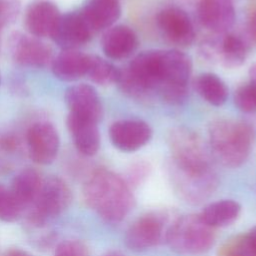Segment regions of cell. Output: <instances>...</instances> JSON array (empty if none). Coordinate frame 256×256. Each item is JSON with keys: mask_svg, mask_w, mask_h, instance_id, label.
Returning <instances> with one entry per match:
<instances>
[{"mask_svg": "<svg viewBox=\"0 0 256 256\" xmlns=\"http://www.w3.org/2000/svg\"><path fill=\"white\" fill-rule=\"evenodd\" d=\"M90 55L78 49L62 50L54 57L51 66L55 77L62 81H76L87 74Z\"/></svg>", "mask_w": 256, "mask_h": 256, "instance_id": "obj_20", "label": "cell"}, {"mask_svg": "<svg viewBox=\"0 0 256 256\" xmlns=\"http://www.w3.org/2000/svg\"><path fill=\"white\" fill-rule=\"evenodd\" d=\"M169 177L175 193L185 202L199 204L215 191L217 174L200 136L185 126L170 129Z\"/></svg>", "mask_w": 256, "mask_h": 256, "instance_id": "obj_1", "label": "cell"}, {"mask_svg": "<svg viewBox=\"0 0 256 256\" xmlns=\"http://www.w3.org/2000/svg\"><path fill=\"white\" fill-rule=\"evenodd\" d=\"M233 101L240 111L248 114L256 113V86L249 81L238 86Z\"/></svg>", "mask_w": 256, "mask_h": 256, "instance_id": "obj_26", "label": "cell"}, {"mask_svg": "<svg viewBox=\"0 0 256 256\" xmlns=\"http://www.w3.org/2000/svg\"><path fill=\"white\" fill-rule=\"evenodd\" d=\"M139 44L135 31L126 25L112 26L104 33L101 47L111 60H124L134 54Z\"/></svg>", "mask_w": 256, "mask_h": 256, "instance_id": "obj_17", "label": "cell"}, {"mask_svg": "<svg viewBox=\"0 0 256 256\" xmlns=\"http://www.w3.org/2000/svg\"><path fill=\"white\" fill-rule=\"evenodd\" d=\"M172 221L165 212L154 211L136 219L127 229L125 245L132 251L141 252L159 245L165 240Z\"/></svg>", "mask_w": 256, "mask_h": 256, "instance_id": "obj_8", "label": "cell"}, {"mask_svg": "<svg viewBox=\"0 0 256 256\" xmlns=\"http://www.w3.org/2000/svg\"><path fill=\"white\" fill-rule=\"evenodd\" d=\"M218 256H254L246 234H240L228 239L218 250Z\"/></svg>", "mask_w": 256, "mask_h": 256, "instance_id": "obj_27", "label": "cell"}, {"mask_svg": "<svg viewBox=\"0 0 256 256\" xmlns=\"http://www.w3.org/2000/svg\"><path fill=\"white\" fill-rule=\"evenodd\" d=\"M54 256H90L88 247L80 240L62 241L56 248Z\"/></svg>", "mask_w": 256, "mask_h": 256, "instance_id": "obj_28", "label": "cell"}, {"mask_svg": "<svg viewBox=\"0 0 256 256\" xmlns=\"http://www.w3.org/2000/svg\"><path fill=\"white\" fill-rule=\"evenodd\" d=\"M198 18L214 34L229 32L236 18L233 0H200Z\"/></svg>", "mask_w": 256, "mask_h": 256, "instance_id": "obj_15", "label": "cell"}, {"mask_svg": "<svg viewBox=\"0 0 256 256\" xmlns=\"http://www.w3.org/2000/svg\"><path fill=\"white\" fill-rule=\"evenodd\" d=\"M0 81H1V76H0Z\"/></svg>", "mask_w": 256, "mask_h": 256, "instance_id": "obj_36", "label": "cell"}, {"mask_svg": "<svg viewBox=\"0 0 256 256\" xmlns=\"http://www.w3.org/2000/svg\"><path fill=\"white\" fill-rule=\"evenodd\" d=\"M26 145L28 154L35 163L41 165L52 163L60 147L57 129L46 121L32 124L26 133Z\"/></svg>", "mask_w": 256, "mask_h": 256, "instance_id": "obj_11", "label": "cell"}, {"mask_svg": "<svg viewBox=\"0 0 256 256\" xmlns=\"http://www.w3.org/2000/svg\"><path fill=\"white\" fill-rule=\"evenodd\" d=\"M104 256H124V255L120 252H117V251H111V252L106 253Z\"/></svg>", "mask_w": 256, "mask_h": 256, "instance_id": "obj_35", "label": "cell"}, {"mask_svg": "<svg viewBox=\"0 0 256 256\" xmlns=\"http://www.w3.org/2000/svg\"><path fill=\"white\" fill-rule=\"evenodd\" d=\"M85 203L105 222H121L133 209L135 198L125 179L107 170L94 171L83 187Z\"/></svg>", "mask_w": 256, "mask_h": 256, "instance_id": "obj_2", "label": "cell"}, {"mask_svg": "<svg viewBox=\"0 0 256 256\" xmlns=\"http://www.w3.org/2000/svg\"><path fill=\"white\" fill-rule=\"evenodd\" d=\"M248 27H249V32L254 41L256 42V6L250 13L249 17V22H248Z\"/></svg>", "mask_w": 256, "mask_h": 256, "instance_id": "obj_32", "label": "cell"}, {"mask_svg": "<svg viewBox=\"0 0 256 256\" xmlns=\"http://www.w3.org/2000/svg\"><path fill=\"white\" fill-rule=\"evenodd\" d=\"M248 76H249V82L256 86V63L250 66L248 70Z\"/></svg>", "mask_w": 256, "mask_h": 256, "instance_id": "obj_33", "label": "cell"}, {"mask_svg": "<svg viewBox=\"0 0 256 256\" xmlns=\"http://www.w3.org/2000/svg\"><path fill=\"white\" fill-rule=\"evenodd\" d=\"M165 241L174 252L197 255L209 251L215 242L214 228L207 225L199 214H186L173 220Z\"/></svg>", "mask_w": 256, "mask_h": 256, "instance_id": "obj_4", "label": "cell"}, {"mask_svg": "<svg viewBox=\"0 0 256 256\" xmlns=\"http://www.w3.org/2000/svg\"><path fill=\"white\" fill-rule=\"evenodd\" d=\"M208 135L215 159L223 166L236 168L248 159L255 139V130L247 121L221 118L211 122Z\"/></svg>", "mask_w": 256, "mask_h": 256, "instance_id": "obj_3", "label": "cell"}, {"mask_svg": "<svg viewBox=\"0 0 256 256\" xmlns=\"http://www.w3.org/2000/svg\"><path fill=\"white\" fill-rule=\"evenodd\" d=\"M199 52L205 60L233 69L244 64L249 47L240 35L226 32L204 39L200 43Z\"/></svg>", "mask_w": 256, "mask_h": 256, "instance_id": "obj_7", "label": "cell"}, {"mask_svg": "<svg viewBox=\"0 0 256 256\" xmlns=\"http://www.w3.org/2000/svg\"><path fill=\"white\" fill-rule=\"evenodd\" d=\"M150 172V165L145 161H138L134 163L128 170V180L126 181L128 185L137 186L142 183Z\"/></svg>", "mask_w": 256, "mask_h": 256, "instance_id": "obj_30", "label": "cell"}, {"mask_svg": "<svg viewBox=\"0 0 256 256\" xmlns=\"http://www.w3.org/2000/svg\"><path fill=\"white\" fill-rule=\"evenodd\" d=\"M241 205L232 199H223L207 205L199 214L201 219L210 227H225L237 220Z\"/></svg>", "mask_w": 256, "mask_h": 256, "instance_id": "obj_22", "label": "cell"}, {"mask_svg": "<svg viewBox=\"0 0 256 256\" xmlns=\"http://www.w3.org/2000/svg\"><path fill=\"white\" fill-rule=\"evenodd\" d=\"M93 35L80 12L75 11L61 14L51 38L59 47L67 50L85 45Z\"/></svg>", "mask_w": 256, "mask_h": 256, "instance_id": "obj_13", "label": "cell"}, {"mask_svg": "<svg viewBox=\"0 0 256 256\" xmlns=\"http://www.w3.org/2000/svg\"><path fill=\"white\" fill-rule=\"evenodd\" d=\"M67 127L79 153L84 156L95 155L100 148L98 123L73 114L67 117Z\"/></svg>", "mask_w": 256, "mask_h": 256, "instance_id": "obj_19", "label": "cell"}, {"mask_svg": "<svg viewBox=\"0 0 256 256\" xmlns=\"http://www.w3.org/2000/svg\"><path fill=\"white\" fill-rule=\"evenodd\" d=\"M65 102L70 113L97 123L103 117V106L96 89L89 84H76L65 91Z\"/></svg>", "mask_w": 256, "mask_h": 256, "instance_id": "obj_14", "label": "cell"}, {"mask_svg": "<svg viewBox=\"0 0 256 256\" xmlns=\"http://www.w3.org/2000/svg\"><path fill=\"white\" fill-rule=\"evenodd\" d=\"M60 16L56 4L49 0H36L25 11V27L37 38H51Z\"/></svg>", "mask_w": 256, "mask_h": 256, "instance_id": "obj_16", "label": "cell"}, {"mask_svg": "<svg viewBox=\"0 0 256 256\" xmlns=\"http://www.w3.org/2000/svg\"><path fill=\"white\" fill-rule=\"evenodd\" d=\"M191 74L192 60L188 54L178 49L163 50L162 74L156 93L169 105H181L188 96Z\"/></svg>", "mask_w": 256, "mask_h": 256, "instance_id": "obj_5", "label": "cell"}, {"mask_svg": "<svg viewBox=\"0 0 256 256\" xmlns=\"http://www.w3.org/2000/svg\"><path fill=\"white\" fill-rule=\"evenodd\" d=\"M246 234L247 237V241L249 243V246L254 254V256H256V226H254L253 228H251Z\"/></svg>", "mask_w": 256, "mask_h": 256, "instance_id": "obj_31", "label": "cell"}, {"mask_svg": "<svg viewBox=\"0 0 256 256\" xmlns=\"http://www.w3.org/2000/svg\"><path fill=\"white\" fill-rule=\"evenodd\" d=\"M12 59L19 65L30 68H43L51 64L54 57L52 48L40 38L21 32H14L9 39Z\"/></svg>", "mask_w": 256, "mask_h": 256, "instance_id": "obj_10", "label": "cell"}, {"mask_svg": "<svg viewBox=\"0 0 256 256\" xmlns=\"http://www.w3.org/2000/svg\"><path fill=\"white\" fill-rule=\"evenodd\" d=\"M194 87L202 99L212 106L220 107L228 99V87L214 73L205 72L199 74L194 81Z\"/></svg>", "mask_w": 256, "mask_h": 256, "instance_id": "obj_23", "label": "cell"}, {"mask_svg": "<svg viewBox=\"0 0 256 256\" xmlns=\"http://www.w3.org/2000/svg\"><path fill=\"white\" fill-rule=\"evenodd\" d=\"M4 256H32L31 254H29L26 251L20 250V249H13L8 251Z\"/></svg>", "mask_w": 256, "mask_h": 256, "instance_id": "obj_34", "label": "cell"}, {"mask_svg": "<svg viewBox=\"0 0 256 256\" xmlns=\"http://www.w3.org/2000/svg\"><path fill=\"white\" fill-rule=\"evenodd\" d=\"M20 11L19 0H0V30L12 23Z\"/></svg>", "mask_w": 256, "mask_h": 256, "instance_id": "obj_29", "label": "cell"}, {"mask_svg": "<svg viewBox=\"0 0 256 256\" xmlns=\"http://www.w3.org/2000/svg\"><path fill=\"white\" fill-rule=\"evenodd\" d=\"M42 184L43 179L39 172L32 168H26L14 177L10 190L24 210L29 208L36 200Z\"/></svg>", "mask_w": 256, "mask_h": 256, "instance_id": "obj_21", "label": "cell"}, {"mask_svg": "<svg viewBox=\"0 0 256 256\" xmlns=\"http://www.w3.org/2000/svg\"><path fill=\"white\" fill-rule=\"evenodd\" d=\"M119 74V69L109 61L96 56L90 55V62L87 71L89 79L100 86H108L116 83Z\"/></svg>", "mask_w": 256, "mask_h": 256, "instance_id": "obj_24", "label": "cell"}, {"mask_svg": "<svg viewBox=\"0 0 256 256\" xmlns=\"http://www.w3.org/2000/svg\"><path fill=\"white\" fill-rule=\"evenodd\" d=\"M156 25L162 36L178 47H188L195 39V29L188 13L176 6L161 9L156 15Z\"/></svg>", "mask_w": 256, "mask_h": 256, "instance_id": "obj_9", "label": "cell"}, {"mask_svg": "<svg viewBox=\"0 0 256 256\" xmlns=\"http://www.w3.org/2000/svg\"><path fill=\"white\" fill-rule=\"evenodd\" d=\"M23 212L10 188L0 184V220L4 222H13L17 220Z\"/></svg>", "mask_w": 256, "mask_h": 256, "instance_id": "obj_25", "label": "cell"}, {"mask_svg": "<svg viewBox=\"0 0 256 256\" xmlns=\"http://www.w3.org/2000/svg\"><path fill=\"white\" fill-rule=\"evenodd\" d=\"M79 12L95 34L113 26L121 15V4L119 0H88Z\"/></svg>", "mask_w": 256, "mask_h": 256, "instance_id": "obj_18", "label": "cell"}, {"mask_svg": "<svg viewBox=\"0 0 256 256\" xmlns=\"http://www.w3.org/2000/svg\"><path fill=\"white\" fill-rule=\"evenodd\" d=\"M71 201L72 193L67 183L59 177H49L43 180L36 200L29 207L28 221L36 227L44 226L61 215Z\"/></svg>", "mask_w": 256, "mask_h": 256, "instance_id": "obj_6", "label": "cell"}, {"mask_svg": "<svg viewBox=\"0 0 256 256\" xmlns=\"http://www.w3.org/2000/svg\"><path fill=\"white\" fill-rule=\"evenodd\" d=\"M150 125L135 118L121 119L109 127V138L112 145L122 152H134L144 147L152 138Z\"/></svg>", "mask_w": 256, "mask_h": 256, "instance_id": "obj_12", "label": "cell"}]
</instances>
